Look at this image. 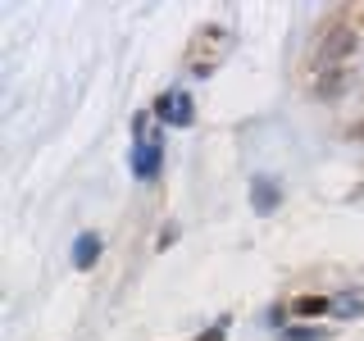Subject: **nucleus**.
<instances>
[{"instance_id":"1","label":"nucleus","mask_w":364,"mask_h":341,"mask_svg":"<svg viewBox=\"0 0 364 341\" xmlns=\"http://www.w3.org/2000/svg\"><path fill=\"white\" fill-rule=\"evenodd\" d=\"M360 45V32L350 28V23H333V28L318 32V68H341V60H346L350 50Z\"/></svg>"},{"instance_id":"2","label":"nucleus","mask_w":364,"mask_h":341,"mask_svg":"<svg viewBox=\"0 0 364 341\" xmlns=\"http://www.w3.org/2000/svg\"><path fill=\"white\" fill-rule=\"evenodd\" d=\"M151 114L159 123H164V128H191V123H196V105H191V91H164V96L155 100L151 105Z\"/></svg>"},{"instance_id":"3","label":"nucleus","mask_w":364,"mask_h":341,"mask_svg":"<svg viewBox=\"0 0 364 341\" xmlns=\"http://www.w3.org/2000/svg\"><path fill=\"white\" fill-rule=\"evenodd\" d=\"M223 45H228V32L219 28V23H210V28H200V32H196V41H191V68H196V73L205 77V73H210L214 64H219L214 55H223Z\"/></svg>"},{"instance_id":"4","label":"nucleus","mask_w":364,"mask_h":341,"mask_svg":"<svg viewBox=\"0 0 364 341\" xmlns=\"http://www.w3.org/2000/svg\"><path fill=\"white\" fill-rule=\"evenodd\" d=\"M132 173L141 178V182H155L159 173H164V146H159V136L132 146Z\"/></svg>"},{"instance_id":"5","label":"nucleus","mask_w":364,"mask_h":341,"mask_svg":"<svg viewBox=\"0 0 364 341\" xmlns=\"http://www.w3.org/2000/svg\"><path fill=\"white\" fill-rule=\"evenodd\" d=\"M100 255H105V242H100V232H77V237H73V269H77V273L96 269Z\"/></svg>"},{"instance_id":"6","label":"nucleus","mask_w":364,"mask_h":341,"mask_svg":"<svg viewBox=\"0 0 364 341\" xmlns=\"http://www.w3.org/2000/svg\"><path fill=\"white\" fill-rule=\"evenodd\" d=\"M250 205H255V214H273L282 205V187L273 178H264L259 173L255 182H250Z\"/></svg>"},{"instance_id":"7","label":"nucleus","mask_w":364,"mask_h":341,"mask_svg":"<svg viewBox=\"0 0 364 341\" xmlns=\"http://www.w3.org/2000/svg\"><path fill=\"white\" fill-rule=\"evenodd\" d=\"M318 314H333L328 296H296L291 301V318H318Z\"/></svg>"},{"instance_id":"8","label":"nucleus","mask_w":364,"mask_h":341,"mask_svg":"<svg viewBox=\"0 0 364 341\" xmlns=\"http://www.w3.org/2000/svg\"><path fill=\"white\" fill-rule=\"evenodd\" d=\"M333 314H337V318H360V314H364V287L341 291L337 301H333Z\"/></svg>"},{"instance_id":"9","label":"nucleus","mask_w":364,"mask_h":341,"mask_svg":"<svg viewBox=\"0 0 364 341\" xmlns=\"http://www.w3.org/2000/svg\"><path fill=\"white\" fill-rule=\"evenodd\" d=\"M341 87H346V73H341V68H323V73H318V82H314L318 100H337Z\"/></svg>"},{"instance_id":"10","label":"nucleus","mask_w":364,"mask_h":341,"mask_svg":"<svg viewBox=\"0 0 364 341\" xmlns=\"http://www.w3.org/2000/svg\"><path fill=\"white\" fill-rule=\"evenodd\" d=\"M328 332L323 328H305V323H291V328H282V341H323Z\"/></svg>"},{"instance_id":"11","label":"nucleus","mask_w":364,"mask_h":341,"mask_svg":"<svg viewBox=\"0 0 364 341\" xmlns=\"http://www.w3.org/2000/svg\"><path fill=\"white\" fill-rule=\"evenodd\" d=\"M228 332H232V318H219V323H210V328H205V332H200L196 341H223Z\"/></svg>"},{"instance_id":"12","label":"nucleus","mask_w":364,"mask_h":341,"mask_svg":"<svg viewBox=\"0 0 364 341\" xmlns=\"http://www.w3.org/2000/svg\"><path fill=\"white\" fill-rule=\"evenodd\" d=\"M151 119H155V114H146V109L132 114V136H136V141H146V128H151Z\"/></svg>"},{"instance_id":"13","label":"nucleus","mask_w":364,"mask_h":341,"mask_svg":"<svg viewBox=\"0 0 364 341\" xmlns=\"http://www.w3.org/2000/svg\"><path fill=\"white\" fill-rule=\"evenodd\" d=\"M173 237H178V227H173V223H168V227H164V232H159V250H164V246H173Z\"/></svg>"}]
</instances>
